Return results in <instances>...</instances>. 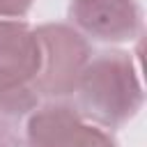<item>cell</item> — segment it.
Segmentation results:
<instances>
[{
	"mask_svg": "<svg viewBox=\"0 0 147 147\" xmlns=\"http://www.w3.org/2000/svg\"><path fill=\"white\" fill-rule=\"evenodd\" d=\"M74 94L76 110L106 129L126 124L142 108V85L126 51H103L90 57Z\"/></svg>",
	"mask_w": 147,
	"mask_h": 147,
	"instance_id": "cell-1",
	"label": "cell"
},
{
	"mask_svg": "<svg viewBox=\"0 0 147 147\" xmlns=\"http://www.w3.org/2000/svg\"><path fill=\"white\" fill-rule=\"evenodd\" d=\"M39 41V69L32 90L48 99H64L76 92L92 51L87 39L64 23H46L34 30Z\"/></svg>",
	"mask_w": 147,
	"mask_h": 147,
	"instance_id": "cell-2",
	"label": "cell"
},
{
	"mask_svg": "<svg viewBox=\"0 0 147 147\" xmlns=\"http://www.w3.org/2000/svg\"><path fill=\"white\" fill-rule=\"evenodd\" d=\"M74 30L96 41H131L138 37L142 14L136 0H69Z\"/></svg>",
	"mask_w": 147,
	"mask_h": 147,
	"instance_id": "cell-3",
	"label": "cell"
},
{
	"mask_svg": "<svg viewBox=\"0 0 147 147\" xmlns=\"http://www.w3.org/2000/svg\"><path fill=\"white\" fill-rule=\"evenodd\" d=\"M94 126L83 122L76 106L51 101L34 108L25 122V147H87Z\"/></svg>",
	"mask_w": 147,
	"mask_h": 147,
	"instance_id": "cell-4",
	"label": "cell"
},
{
	"mask_svg": "<svg viewBox=\"0 0 147 147\" xmlns=\"http://www.w3.org/2000/svg\"><path fill=\"white\" fill-rule=\"evenodd\" d=\"M39 69V41L21 21H0V87L30 85Z\"/></svg>",
	"mask_w": 147,
	"mask_h": 147,
	"instance_id": "cell-5",
	"label": "cell"
},
{
	"mask_svg": "<svg viewBox=\"0 0 147 147\" xmlns=\"http://www.w3.org/2000/svg\"><path fill=\"white\" fill-rule=\"evenodd\" d=\"M37 92L30 85L0 87V147H21L25 122L37 108Z\"/></svg>",
	"mask_w": 147,
	"mask_h": 147,
	"instance_id": "cell-6",
	"label": "cell"
},
{
	"mask_svg": "<svg viewBox=\"0 0 147 147\" xmlns=\"http://www.w3.org/2000/svg\"><path fill=\"white\" fill-rule=\"evenodd\" d=\"M32 0H0V18H21L30 11Z\"/></svg>",
	"mask_w": 147,
	"mask_h": 147,
	"instance_id": "cell-7",
	"label": "cell"
},
{
	"mask_svg": "<svg viewBox=\"0 0 147 147\" xmlns=\"http://www.w3.org/2000/svg\"><path fill=\"white\" fill-rule=\"evenodd\" d=\"M87 147H117V142H115L106 131L94 129V131H92V140H90V145H87Z\"/></svg>",
	"mask_w": 147,
	"mask_h": 147,
	"instance_id": "cell-8",
	"label": "cell"
}]
</instances>
